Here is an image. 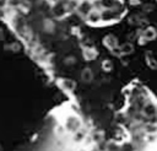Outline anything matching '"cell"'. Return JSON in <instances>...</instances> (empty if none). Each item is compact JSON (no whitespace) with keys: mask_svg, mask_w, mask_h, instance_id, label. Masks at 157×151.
Listing matches in <instances>:
<instances>
[{"mask_svg":"<svg viewBox=\"0 0 157 151\" xmlns=\"http://www.w3.org/2000/svg\"><path fill=\"white\" fill-rule=\"evenodd\" d=\"M81 79H82L85 82H90V81L93 79V74H92L91 69L85 68V69L82 70V72H81Z\"/></svg>","mask_w":157,"mask_h":151,"instance_id":"obj_1","label":"cell"},{"mask_svg":"<svg viewBox=\"0 0 157 151\" xmlns=\"http://www.w3.org/2000/svg\"><path fill=\"white\" fill-rule=\"evenodd\" d=\"M104 44L109 48H115L117 47V39L114 36H107L104 38Z\"/></svg>","mask_w":157,"mask_h":151,"instance_id":"obj_2","label":"cell"},{"mask_svg":"<svg viewBox=\"0 0 157 151\" xmlns=\"http://www.w3.org/2000/svg\"><path fill=\"white\" fill-rule=\"evenodd\" d=\"M88 20H90L91 22H97V21L102 20V16H101V14H99L98 11H90V14H88Z\"/></svg>","mask_w":157,"mask_h":151,"instance_id":"obj_3","label":"cell"},{"mask_svg":"<svg viewBox=\"0 0 157 151\" xmlns=\"http://www.w3.org/2000/svg\"><path fill=\"white\" fill-rule=\"evenodd\" d=\"M91 5H90V2L88 1H83L82 4H81V6H80V12H82L83 15H88L90 14V11H91Z\"/></svg>","mask_w":157,"mask_h":151,"instance_id":"obj_4","label":"cell"},{"mask_svg":"<svg viewBox=\"0 0 157 151\" xmlns=\"http://www.w3.org/2000/svg\"><path fill=\"white\" fill-rule=\"evenodd\" d=\"M157 36V33H156V31H155V28H152V27H150V28H147L146 31H145V38L146 39H153L155 37Z\"/></svg>","mask_w":157,"mask_h":151,"instance_id":"obj_5","label":"cell"},{"mask_svg":"<svg viewBox=\"0 0 157 151\" xmlns=\"http://www.w3.org/2000/svg\"><path fill=\"white\" fill-rule=\"evenodd\" d=\"M132 50H134V47H132V44H130V43H125V44L121 47V53H123V54H130V53H132Z\"/></svg>","mask_w":157,"mask_h":151,"instance_id":"obj_6","label":"cell"},{"mask_svg":"<svg viewBox=\"0 0 157 151\" xmlns=\"http://www.w3.org/2000/svg\"><path fill=\"white\" fill-rule=\"evenodd\" d=\"M102 5L104 7H113L115 5V0H102Z\"/></svg>","mask_w":157,"mask_h":151,"instance_id":"obj_7","label":"cell"},{"mask_svg":"<svg viewBox=\"0 0 157 151\" xmlns=\"http://www.w3.org/2000/svg\"><path fill=\"white\" fill-rule=\"evenodd\" d=\"M148 65H150V66H152V68H157V63L153 60V58H152V54H151V53H148Z\"/></svg>","mask_w":157,"mask_h":151,"instance_id":"obj_8","label":"cell"},{"mask_svg":"<svg viewBox=\"0 0 157 151\" xmlns=\"http://www.w3.org/2000/svg\"><path fill=\"white\" fill-rule=\"evenodd\" d=\"M65 88L66 90H74L75 88V82L74 81H65Z\"/></svg>","mask_w":157,"mask_h":151,"instance_id":"obj_9","label":"cell"},{"mask_svg":"<svg viewBox=\"0 0 157 151\" xmlns=\"http://www.w3.org/2000/svg\"><path fill=\"white\" fill-rule=\"evenodd\" d=\"M85 55H86V56H88L90 59H92V58L96 55V52H94L93 49H88V50H86V52H85Z\"/></svg>","mask_w":157,"mask_h":151,"instance_id":"obj_10","label":"cell"},{"mask_svg":"<svg viewBox=\"0 0 157 151\" xmlns=\"http://www.w3.org/2000/svg\"><path fill=\"white\" fill-rule=\"evenodd\" d=\"M103 68H104V70H110L112 69V63L108 61V60L103 61Z\"/></svg>","mask_w":157,"mask_h":151,"instance_id":"obj_11","label":"cell"}]
</instances>
